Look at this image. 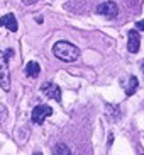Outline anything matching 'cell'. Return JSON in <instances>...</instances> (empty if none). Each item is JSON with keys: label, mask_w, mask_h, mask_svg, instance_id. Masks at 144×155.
Listing matches in <instances>:
<instances>
[{"label": "cell", "mask_w": 144, "mask_h": 155, "mask_svg": "<svg viewBox=\"0 0 144 155\" xmlns=\"http://www.w3.org/2000/svg\"><path fill=\"white\" fill-rule=\"evenodd\" d=\"M53 155H93L88 133L77 126L61 128L51 140Z\"/></svg>", "instance_id": "obj_1"}, {"label": "cell", "mask_w": 144, "mask_h": 155, "mask_svg": "<svg viewBox=\"0 0 144 155\" xmlns=\"http://www.w3.org/2000/svg\"><path fill=\"white\" fill-rule=\"evenodd\" d=\"M53 55L61 61L71 63V61H77L80 58V50L70 41H58L53 46Z\"/></svg>", "instance_id": "obj_2"}, {"label": "cell", "mask_w": 144, "mask_h": 155, "mask_svg": "<svg viewBox=\"0 0 144 155\" xmlns=\"http://www.w3.org/2000/svg\"><path fill=\"white\" fill-rule=\"evenodd\" d=\"M92 10H93L95 14L104 15V17H108V19L117 17V14H119L117 4L112 2V0H102V2H97V5H95Z\"/></svg>", "instance_id": "obj_3"}, {"label": "cell", "mask_w": 144, "mask_h": 155, "mask_svg": "<svg viewBox=\"0 0 144 155\" xmlns=\"http://www.w3.org/2000/svg\"><path fill=\"white\" fill-rule=\"evenodd\" d=\"M53 114V109H51L49 106H46V104H39L34 107V111H32V123H36V124H42L44 123V119L48 118V116H51Z\"/></svg>", "instance_id": "obj_4"}, {"label": "cell", "mask_w": 144, "mask_h": 155, "mask_svg": "<svg viewBox=\"0 0 144 155\" xmlns=\"http://www.w3.org/2000/svg\"><path fill=\"white\" fill-rule=\"evenodd\" d=\"M41 92L44 94V96H48L49 99H54L56 102H61V89H59V85H56V84H51V82H46L41 85Z\"/></svg>", "instance_id": "obj_5"}, {"label": "cell", "mask_w": 144, "mask_h": 155, "mask_svg": "<svg viewBox=\"0 0 144 155\" xmlns=\"http://www.w3.org/2000/svg\"><path fill=\"white\" fill-rule=\"evenodd\" d=\"M0 85L4 91L10 89V75H9V67H7V58L0 56Z\"/></svg>", "instance_id": "obj_6"}, {"label": "cell", "mask_w": 144, "mask_h": 155, "mask_svg": "<svg viewBox=\"0 0 144 155\" xmlns=\"http://www.w3.org/2000/svg\"><path fill=\"white\" fill-rule=\"evenodd\" d=\"M0 26L2 28H7L9 31H17V21H15V17H14V14H7L4 15V17L0 19Z\"/></svg>", "instance_id": "obj_7"}, {"label": "cell", "mask_w": 144, "mask_h": 155, "mask_svg": "<svg viewBox=\"0 0 144 155\" xmlns=\"http://www.w3.org/2000/svg\"><path fill=\"white\" fill-rule=\"evenodd\" d=\"M139 45H141L139 34H137L136 29H132L131 34H129V51H131V53H137V51H139Z\"/></svg>", "instance_id": "obj_8"}, {"label": "cell", "mask_w": 144, "mask_h": 155, "mask_svg": "<svg viewBox=\"0 0 144 155\" xmlns=\"http://www.w3.org/2000/svg\"><path fill=\"white\" fill-rule=\"evenodd\" d=\"M41 68H39V65L36 63V61H29V63L26 65V75L27 77H31V78H36L37 75H39Z\"/></svg>", "instance_id": "obj_9"}, {"label": "cell", "mask_w": 144, "mask_h": 155, "mask_svg": "<svg viewBox=\"0 0 144 155\" xmlns=\"http://www.w3.org/2000/svg\"><path fill=\"white\" fill-rule=\"evenodd\" d=\"M136 89H137V78L131 77V78H129V87H127L126 94H127V96H132V94L136 92Z\"/></svg>", "instance_id": "obj_10"}, {"label": "cell", "mask_w": 144, "mask_h": 155, "mask_svg": "<svg viewBox=\"0 0 144 155\" xmlns=\"http://www.w3.org/2000/svg\"><path fill=\"white\" fill-rule=\"evenodd\" d=\"M136 29H141V31H144V21H139V22L136 24Z\"/></svg>", "instance_id": "obj_11"}, {"label": "cell", "mask_w": 144, "mask_h": 155, "mask_svg": "<svg viewBox=\"0 0 144 155\" xmlns=\"http://www.w3.org/2000/svg\"><path fill=\"white\" fill-rule=\"evenodd\" d=\"M22 2H24L26 5H32V4H36L37 0H22Z\"/></svg>", "instance_id": "obj_12"}, {"label": "cell", "mask_w": 144, "mask_h": 155, "mask_svg": "<svg viewBox=\"0 0 144 155\" xmlns=\"http://www.w3.org/2000/svg\"><path fill=\"white\" fill-rule=\"evenodd\" d=\"M34 155H42V153H41V152H34Z\"/></svg>", "instance_id": "obj_13"}, {"label": "cell", "mask_w": 144, "mask_h": 155, "mask_svg": "<svg viewBox=\"0 0 144 155\" xmlns=\"http://www.w3.org/2000/svg\"><path fill=\"white\" fill-rule=\"evenodd\" d=\"M141 70H142V75H144V63H142V67H141Z\"/></svg>", "instance_id": "obj_14"}, {"label": "cell", "mask_w": 144, "mask_h": 155, "mask_svg": "<svg viewBox=\"0 0 144 155\" xmlns=\"http://www.w3.org/2000/svg\"><path fill=\"white\" fill-rule=\"evenodd\" d=\"M142 155H144V153H142Z\"/></svg>", "instance_id": "obj_15"}]
</instances>
